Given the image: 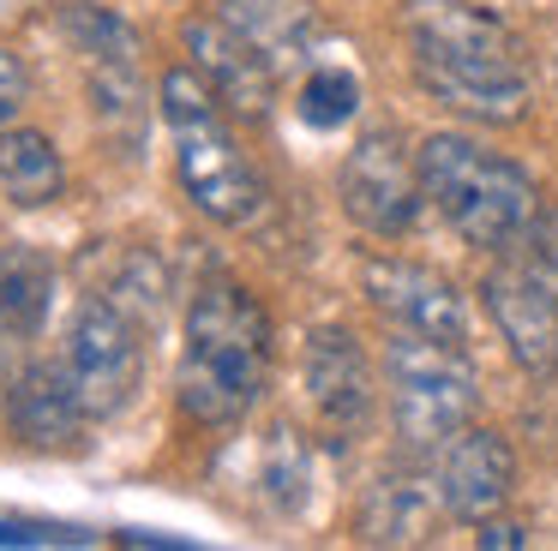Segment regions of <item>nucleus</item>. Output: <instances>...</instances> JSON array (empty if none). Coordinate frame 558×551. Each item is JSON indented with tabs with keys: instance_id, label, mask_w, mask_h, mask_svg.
Here are the masks:
<instances>
[{
	"instance_id": "f257e3e1",
	"label": "nucleus",
	"mask_w": 558,
	"mask_h": 551,
	"mask_svg": "<svg viewBox=\"0 0 558 551\" xmlns=\"http://www.w3.org/2000/svg\"><path fill=\"white\" fill-rule=\"evenodd\" d=\"M270 378V318L241 282H205L186 311L174 395L198 426H241Z\"/></svg>"
},
{
	"instance_id": "f03ea898",
	"label": "nucleus",
	"mask_w": 558,
	"mask_h": 551,
	"mask_svg": "<svg viewBox=\"0 0 558 551\" xmlns=\"http://www.w3.org/2000/svg\"><path fill=\"white\" fill-rule=\"evenodd\" d=\"M157 102H162V126H169V138H174V168H181L186 198L222 228L258 222V210H265V180H258V168L241 156V144H234V132H229V108L217 102L205 72L198 66L162 72Z\"/></svg>"
},
{
	"instance_id": "7ed1b4c3",
	"label": "nucleus",
	"mask_w": 558,
	"mask_h": 551,
	"mask_svg": "<svg viewBox=\"0 0 558 551\" xmlns=\"http://www.w3.org/2000/svg\"><path fill=\"white\" fill-rule=\"evenodd\" d=\"M414 156H421V192L469 246L481 252L522 246L529 222L541 216V192H534L529 168L462 138V132H433Z\"/></svg>"
},
{
	"instance_id": "20e7f679",
	"label": "nucleus",
	"mask_w": 558,
	"mask_h": 551,
	"mask_svg": "<svg viewBox=\"0 0 558 551\" xmlns=\"http://www.w3.org/2000/svg\"><path fill=\"white\" fill-rule=\"evenodd\" d=\"M385 390H390L397 438L414 455H426V450H445L462 426H474L481 371L462 354V342H438V335L402 330L385 347Z\"/></svg>"
},
{
	"instance_id": "39448f33",
	"label": "nucleus",
	"mask_w": 558,
	"mask_h": 551,
	"mask_svg": "<svg viewBox=\"0 0 558 551\" xmlns=\"http://www.w3.org/2000/svg\"><path fill=\"white\" fill-rule=\"evenodd\" d=\"M138 335H145V323L133 311H121L109 294H90L73 311L61 366L90 419H114L138 395V378H145V342Z\"/></svg>"
},
{
	"instance_id": "423d86ee",
	"label": "nucleus",
	"mask_w": 558,
	"mask_h": 551,
	"mask_svg": "<svg viewBox=\"0 0 558 551\" xmlns=\"http://www.w3.org/2000/svg\"><path fill=\"white\" fill-rule=\"evenodd\" d=\"M342 210L349 222H361L366 234L378 240H397L414 228L421 216V156L402 144V132L390 126H373L354 138V150L342 156Z\"/></svg>"
},
{
	"instance_id": "0eeeda50",
	"label": "nucleus",
	"mask_w": 558,
	"mask_h": 551,
	"mask_svg": "<svg viewBox=\"0 0 558 551\" xmlns=\"http://www.w3.org/2000/svg\"><path fill=\"white\" fill-rule=\"evenodd\" d=\"M181 42H186L193 66L205 72V84L217 90V102L229 108L234 120H265V114H270L282 72L270 66V60L258 54V48L246 42V36L234 30V24L222 19L217 7H210V12H193V19L181 24Z\"/></svg>"
},
{
	"instance_id": "6e6552de",
	"label": "nucleus",
	"mask_w": 558,
	"mask_h": 551,
	"mask_svg": "<svg viewBox=\"0 0 558 551\" xmlns=\"http://www.w3.org/2000/svg\"><path fill=\"white\" fill-rule=\"evenodd\" d=\"M481 299L505 335L510 359L529 378H558V294L529 264H498L481 282Z\"/></svg>"
},
{
	"instance_id": "1a4fd4ad",
	"label": "nucleus",
	"mask_w": 558,
	"mask_h": 551,
	"mask_svg": "<svg viewBox=\"0 0 558 551\" xmlns=\"http://www.w3.org/2000/svg\"><path fill=\"white\" fill-rule=\"evenodd\" d=\"M438 498H445V515L481 527L486 515H498L517 491V450H510L505 431L493 426H462L457 438L438 450Z\"/></svg>"
},
{
	"instance_id": "9d476101",
	"label": "nucleus",
	"mask_w": 558,
	"mask_h": 551,
	"mask_svg": "<svg viewBox=\"0 0 558 551\" xmlns=\"http://www.w3.org/2000/svg\"><path fill=\"white\" fill-rule=\"evenodd\" d=\"M414 78L433 102H445L450 114H469L481 126H517L529 114V66L522 60H438L414 54Z\"/></svg>"
},
{
	"instance_id": "9b49d317",
	"label": "nucleus",
	"mask_w": 558,
	"mask_h": 551,
	"mask_svg": "<svg viewBox=\"0 0 558 551\" xmlns=\"http://www.w3.org/2000/svg\"><path fill=\"white\" fill-rule=\"evenodd\" d=\"M361 287L397 330L414 335H438V342H469V306L462 294L426 264H402V258H366Z\"/></svg>"
},
{
	"instance_id": "f8f14e48",
	"label": "nucleus",
	"mask_w": 558,
	"mask_h": 551,
	"mask_svg": "<svg viewBox=\"0 0 558 551\" xmlns=\"http://www.w3.org/2000/svg\"><path fill=\"white\" fill-rule=\"evenodd\" d=\"M402 36H409L414 54H438V60H522L517 30L498 12L469 7V0H409Z\"/></svg>"
},
{
	"instance_id": "ddd939ff",
	"label": "nucleus",
	"mask_w": 558,
	"mask_h": 551,
	"mask_svg": "<svg viewBox=\"0 0 558 551\" xmlns=\"http://www.w3.org/2000/svg\"><path fill=\"white\" fill-rule=\"evenodd\" d=\"M301 378H306L313 407L330 419V426H342V431H354L366 414H373V402H378L366 347L354 342V330H342V323H318V330L306 335Z\"/></svg>"
},
{
	"instance_id": "4468645a",
	"label": "nucleus",
	"mask_w": 558,
	"mask_h": 551,
	"mask_svg": "<svg viewBox=\"0 0 558 551\" xmlns=\"http://www.w3.org/2000/svg\"><path fill=\"white\" fill-rule=\"evenodd\" d=\"M7 419H13V431L31 450H73L90 426L61 359H37V366L19 371L13 390H7Z\"/></svg>"
},
{
	"instance_id": "2eb2a0df",
	"label": "nucleus",
	"mask_w": 558,
	"mask_h": 551,
	"mask_svg": "<svg viewBox=\"0 0 558 551\" xmlns=\"http://www.w3.org/2000/svg\"><path fill=\"white\" fill-rule=\"evenodd\" d=\"M438 515H445V498H438V479L421 474H378L361 498V515H354V534L366 546H421L433 539Z\"/></svg>"
},
{
	"instance_id": "dca6fc26",
	"label": "nucleus",
	"mask_w": 558,
	"mask_h": 551,
	"mask_svg": "<svg viewBox=\"0 0 558 551\" xmlns=\"http://www.w3.org/2000/svg\"><path fill=\"white\" fill-rule=\"evenodd\" d=\"M217 12L270 60L277 72L306 66L318 42V12L306 0H217Z\"/></svg>"
},
{
	"instance_id": "f3484780",
	"label": "nucleus",
	"mask_w": 558,
	"mask_h": 551,
	"mask_svg": "<svg viewBox=\"0 0 558 551\" xmlns=\"http://www.w3.org/2000/svg\"><path fill=\"white\" fill-rule=\"evenodd\" d=\"M49 306H54L49 252L25 246V240H7L0 246V335L7 342H31L49 323Z\"/></svg>"
},
{
	"instance_id": "a211bd4d",
	"label": "nucleus",
	"mask_w": 558,
	"mask_h": 551,
	"mask_svg": "<svg viewBox=\"0 0 558 551\" xmlns=\"http://www.w3.org/2000/svg\"><path fill=\"white\" fill-rule=\"evenodd\" d=\"M0 192L19 210H43L66 192V162L61 144L37 126H0Z\"/></svg>"
},
{
	"instance_id": "6ab92c4d",
	"label": "nucleus",
	"mask_w": 558,
	"mask_h": 551,
	"mask_svg": "<svg viewBox=\"0 0 558 551\" xmlns=\"http://www.w3.org/2000/svg\"><path fill=\"white\" fill-rule=\"evenodd\" d=\"M258 498L277 515H301L313 498V450L294 426H277L258 443Z\"/></svg>"
},
{
	"instance_id": "aec40b11",
	"label": "nucleus",
	"mask_w": 558,
	"mask_h": 551,
	"mask_svg": "<svg viewBox=\"0 0 558 551\" xmlns=\"http://www.w3.org/2000/svg\"><path fill=\"white\" fill-rule=\"evenodd\" d=\"M61 30H66V42H73L90 66H138V54H145V42H138L133 24L114 19L109 7H90V0H66V7H61Z\"/></svg>"
},
{
	"instance_id": "412c9836",
	"label": "nucleus",
	"mask_w": 558,
	"mask_h": 551,
	"mask_svg": "<svg viewBox=\"0 0 558 551\" xmlns=\"http://www.w3.org/2000/svg\"><path fill=\"white\" fill-rule=\"evenodd\" d=\"M361 108V78L349 66H306L301 90H294V114L306 120L313 132H337L354 120Z\"/></svg>"
},
{
	"instance_id": "4be33fe9",
	"label": "nucleus",
	"mask_w": 558,
	"mask_h": 551,
	"mask_svg": "<svg viewBox=\"0 0 558 551\" xmlns=\"http://www.w3.org/2000/svg\"><path fill=\"white\" fill-rule=\"evenodd\" d=\"M109 299L121 311H133L138 323H157L162 318V299H169V276H162V264L150 258V252H133V258L121 264V276L109 282Z\"/></svg>"
},
{
	"instance_id": "5701e85b",
	"label": "nucleus",
	"mask_w": 558,
	"mask_h": 551,
	"mask_svg": "<svg viewBox=\"0 0 558 551\" xmlns=\"http://www.w3.org/2000/svg\"><path fill=\"white\" fill-rule=\"evenodd\" d=\"M522 264L558 294V204H541V216L522 234Z\"/></svg>"
},
{
	"instance_id": "b1692460",
	"label": "nucleus",
	"mask_w": 558,
	"mask_h": 551,
	"mask_svg": "<svg viewBox=\"0 0 558 551\" xmlns=\"http://www.w3.org/2000/svg\"><path fill=\"white\" fill-rule=\"evenodd\" d=\"M85 527L37 522V515H0V546H85Z\"/></svg>"
},
{
	"instance_id": "393cba45",
	"label": "nucleus",
	"mask_w": 558,
	"mask_h": 551,
	"mask_svg": "<svg viewBox=\"0 0 558 551\" xmlns=\"http://www.w3.org/2000/svg\"><path fill=\"white\" fill-rule=\"evenodd\" d=\"M25 96H31L25 60H19L13 48H0V126H13V114L25 108Z\"/></svg>"
},
{
	"instance_id": "a878e982",
	"label": "nucleus",
	"mask_w": 558,
	"mask_h": 551,
	"mask_svg": "<svg viewBox=\"0 0 558 551\" xmlns=\"http://www.w3.org/2000/svg\"><path fill=\"white\" fill-rule=\"evenodd\" d=\"M474 546H481V551H522V546H529V527L505 522V515H486L481 534H474Z\"/></svg>"
},
{
	"instance_id": "bb28decb",
	"label": "nucleus",
	"mask_w": 558,
	"mask_h": 551,
	"mask_svg": "<svg viewBox=\"0 0 558 551\" xmlns=\"http://www.w3.org/2000/svg\"><path fill=\"white\" fill-rule=\"evenodd\" d=\"M114 546H145V551H186V539H174V534H150V527H121L114 534Z\"/></svg>"
},
{
	"instance_id": "cd10ccee",
	"label": "nucleus",
	"mask_w": 558,
	"mask_h": 551,
	"mask_svg": "<svg viewBox=\"0 0 558 551\" xmlns=\"http://www.w3.org/2000/svg\"><path fill=\"white\" fill-rule=\"evenodd\" d=\"M553 78H558V60H553Z\"/></svg>"
}]
</instances>
